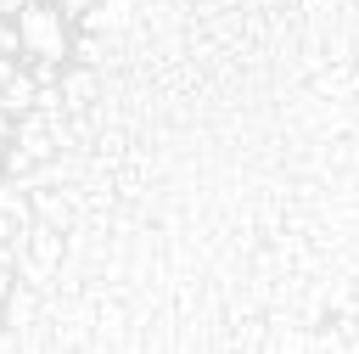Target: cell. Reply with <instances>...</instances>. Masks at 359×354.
<instances>
[{
    "instance_id": "1",
    "label": "cell",
    "mask_w": 359,
    "mask_h": 354,
    "mask_svg": "<svg viewBox=\"0 0 359 354\" xmlns=\"http://www.w3.org/2000/svg\"><path fill=\"white\" fill-rule=\"evenodd\" d=\"M17 45L28 51V56H50V62H62L67 56V17L56 11V6H39V0H28L22 11H17Z\"/></svg>"
},
{
    "instance_id": "2",
    "label": "cell",
    "mask_w": 359,
    "mask_h": 354,
    "mask_svg": "<svg viewBox=\"0 0 359 354\" xmlns=\"http://www.w3.org/2000/svg\"><path fill=\"white\" fill-rule=\"evenodd\" d=\"M129 22H135V0H95V6L79 17V28H84V34H101V39H118Z\"/></svg>"
},
{
    "instance_id": "3",
    "label": "cell",
    "mask_w": 359,
    "mask_h": 354,
    "mask_svg": "<svg viewBox=\"0 0 359 354\" xmlns=\"http://www.w3.org/2000/svg\"><path fill=\"white\" fill-rule=\"evenodd\" d=\"M34 73H11L6 84H0V112L6 118H22V112H34Z\"/></svg>"
},
{
    "instance_id": "4",
    "label": "cell",
    "mask_w": 359,
    "mask_h": 354,
    "mask_svg": "<svg viewBox=\"0 0 359 354\" xmlns=\"http://www.w3.org/2000/svg\"><path fill=\"white\" fill-rule=\"evenodd\" d=\"M56 84H62V101H67L73 112H84L101 79H95V67H73V73H67V79H56Z\"/></svg>"
},
{
    "instance_id": "5",
    "label": "cell",
    "mask_w": 359,
    "mask_h": 354,
    "mask_svg": "<svg viewBox=\"0 0 359 354\" xmlns=\"http://www.w3.org/2000/svg\"><path fill=\"white\" fill-rule=\"evenodd\" d=\"M67 51H73L84 67H107V62H112V51H107V39H101V34H79Z\"/></svg>"
},
{
    "instance_id": "6",
    "label": "cell",
    "mask_w": 359,
    "mask_h": 354,
    "mask_svg": "<svg viewBox=\"0 0 359 354\" xmlns=\"http://www.w3.org/2000/svg\"><path fill=\"white\" fill-rule=\"evenodd\" d=\"M11 51H22L17 45V17H0V56H11Z\"/></svg>"
},
{
    "instance_id": "7",
    "label": "cell",
    "mask_w": 359,
    "mask_h": 354,
    "mask_svg": "<svg viewBox=\"0 0 359 354\" xmlns=\"http://www.w3.org/2000/svg\"><path fill=\"white\" fill-rule=\"evenodd\" d=\"M11 281H17V275H11V247H6V242H0V298H6V292H11Z\"/></svg>"
},
{
    "instance_id": "8",
    "label": "cell",
    "mask_w": 359,
    "mask_h": 354,
    "mask_svg": "<svg viewBox=\"0 0 359 354\" xmlns=\"http://www.w3.org/2000/svg\"><path fill=\"white\" fill-rule=\"evenodd\" d=\"M90 6H95V0H62V6H56V11H62V17H73V22H79V17H84V11H90Z\"/></svg>"
},
{
    "instance_id": "9",
    "label": "cell",
    "mask_w": 359,
    "mask_h": 354,
    "mask_svg": "<svg viewBox=\"0 0 359 354\" xmlns=\"http://www.w3.org/2000/svg\"><path fill=\"white\" fill-rule=\"evenodd\" d=\"M22 6H28V0H0V17H17Z\"/></svg>"
},
{
    "instance_id": "10",
    "label": "cell",
    "mask_w": 359,
    "mask_h": 354,
    "mask_svg": "<svg viewBox=\"0 0 359 354\" xmlns=\"http://www.w3.org/2000/svg\"><path fill=\"white\" fill-rule=\"evenodd\" d=\"M11 73H17V67H11V56H0V84H6Z\"/></svg>"
}]
</instances>
